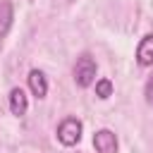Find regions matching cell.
<instances>
[{
    "mask_svg": "<svg viewBox=\"0 0 153 153\" xmlns=\"http://www.w3.org/2000/svg\"><path fill=\"white\" fill-rule=\"evenodd\" d=\"M81 120L76 117H65L60 124H57V141L62 146H76L81 141Z\"/></svg>",
    "mask_w": 153,
    "mask_h": 153,
    "instance_id": "1",
    "label": "cell"
},
{
    "mask_svg": "<svg viewBox=\"0 0 153 153\" xmlns=\"http://www.w3.org/2000/svg\"><path fill=\"white\" fill-rule=\"evenodd\" d=\"M96 60L91 57V55H81L79 60H76V65H74V81L81 86V88H86V86H91L93 81H96Z\"/></svg>",
    "mask_w": 153,
    "mask_h": 153,
    "instance_id": "2",
    "label": "cell"
},
{
    "mask_svg": "<svg viewBox=\"0 0 153 153\" xmlns=\"http://www.w3.org/2000/svg\"><path fill=\"white\" fill-rule=\"evenodd\" d=\"M93 148L98 153H117V136L110 129H98L93 134Z\"/></svg>",
    "mask_w": 153,
    "mask_h": 153,
    "instance_id": "3",
    "label": "cell"
},
{
    "mask_svg": "<svg viewBox=\"0 0 153 153\" xmlns=\"http://www.w3.org/2000/svg\"><path fill=\"white\" fill-rule=\"evenodd\" d=\"M136 62H139L141 67H153V33H146V36L139 41Z\"/></svg>",
    "mask_w": 153,
    "mask_h": 153,
    "instance_id": "4",
    "label": "cell"
},
{
    "mask_svg": "<svg viewBox=\"0 0 153 153\" xmlns=\"http://www.w3.org/2000/svg\"><path fill=\"white\" fill-rule=\"evenodd\" d=\"M29 88H31V93L41 100V98H45V93H48V81H45V74L41 72V69H31L29 72Z\"/></svg>",
    "mask_w": 153,
    "mask_h": 153,
    "instance_id": "5",
    "label": "cell"
},
{
    "mask_svg": "<svg viewBox=\"0 0 153 153\" xmlns=\"http://www.w3.org/2000/svg\"><path fill=\"white\" fill-rule=\"evenodd\" d=\"M26 108H29L26 93H24L22 88H12V91H10V110H12V115L22 117V115H26Z\"/></svg>",
    "mask_w": 153,
    "mask_h": 153,
    "instance_id": "6",
    "label": "cell"
},
{
    "mask_svg": "<svg viewBox=\"0 0 153 153\" xmlns=\"http://www.w3.org/2000/svg\"><path fill=\"white\" fill-rule=\"evenodd\" d=\"M14 12H12V2L10 0H0V38H5L10 33Z\"/></svg>",
    "mask_w": 153,
    "mask_h": 153,
    "instance_id": "7",
    "label": "cell"
},
{
    "mask_svg": "<svg viewBox=\"0 0 153 153\" xmlns=\"http://www.w3.org/2000/svg\"><path fill=\"white\" fill-rule=\"evenodd\" d=\"M96 96L103 98V100L110 98V96H112V81H110V79H98V81H96Z\"/></svg>",
    "mask_w": 153,
    "mask_h": 153,
    "instance_id": "8",
    "label": "cell"
}]
</instances>
